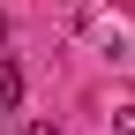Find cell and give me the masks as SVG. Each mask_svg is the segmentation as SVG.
<instances>
[{
    "mask_svg": "<svg viewBox=\"0 0 135 135\" xmlns=\"http://www.w3.org/2000/svg\"><path fill=\"white\" fill-rule=\"evenodd\" d=\"M23 135H60V128H53V120H30V128H23Z\"/></svg>",
    "mask_w": 135,
    "mask_h": 135,
    "instance_id": "cell-3",
    "label": "cell"
},
{
    "mask_svg": "<svg viewBox=\"0 0 135 135\" xmlns=\"http://www.w3.org/2000/svg\"><path fill=\"white\" fill-rule=\"evenodd\" d=\"M15 105H23V68L0 53V113H15Z\"/></svg>",
    "mask_w": 135,
    "mask_h": 135,
    "instance_id": "cell-1",
    "label": "cell"
},
{
    "mask_svg": "<svg viewBox=\"0 0 135 135\" xmlns=\"http://www.w3.org/2000/svg\"><path fill=\"white\" fill-rule=\"evenodd\" d=\"M0 30H8V15H0Z\"/></svg>",
    "mask_w": 135,
    "mask_h": 135,
    "instance_id": "cell-4",
    "label": "cell"
},
{
    "mask_svg": "<svg viewBox=\"0 0 135 135\" xmlns=\"http://www.w3.org/2000/svg\"><path fill=\"white\" fill-rule=\"evenodd\" d=\"M113 135H135V105H120V113H113Z\"/></svg>",
    "mask_w": 135,
    "mask_h": 135,
    "instance_id": "cell-2",
    "label": "cell"
}]
</instances>
